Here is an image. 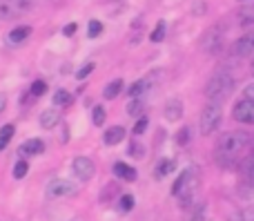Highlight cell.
I'll return each mask as SVG.
<instances>
[{"label":"cell","mask_w":254,"mask_h":221,"mask_svg":"<svg viewBox=\"0 0 254 221\" xmlns=\"http://www.w3.org/2000/svg\"><path fill=\"white\" fill-rule=\"evenodd\" d=\"M248 143H250V137H248V132H243V130L225 132L223 137H221V141L216 143V154H214L216 163H219L221 168L234 165L239 159V154L248 147Z\"/></svg>","instance_id":"6da1fadb"},{"label":"cell","mask_w":254,"mask_h":221,"mask_svg":"<svg viewBox=\"0 0 254 221\" xmlns=\"http://www.w3.org/2000/svg\"><path fill=\"white\" fill-rule=\"evenodd\" d=\"M234 89V76L228 70H219L216 74H212V78L205 85V96L207 101H216L223 103L225 98L232 94Z\"/></svg>","instance_id":"7a4b0ae2"},{"label":"cell","mask_w":254,"mask_h":221,"mask_svg":"<svg viewBox=\"0 0 254 221\" xmlns=\"http://www.w3.org/2000/svg\"><path fill=\"white\" fill-rule=\"evenodd\" d=\"M221 119H223V103L207 101L205 107H203V112H201V119H198V128H201V134H212V132H216V128L221 125Z\"/></svg>","instance_id":"3957f363"},{"label":"cell","mask_w":254,"mask_h":221,"mask_svg":"<svg viewBox=\"0 0 254 221\" xmlns=\"http://www.w3.org/2000/svg\"><path fill=\"white\" fill-rule=\"evenodd\" d=\"M223 38H225V29L221 25H214L203 34L201 38V49L207 54H216L221 47H223Z\"/></svg>","instance_id":"277c9868"},{"label":"cell","mask_w":254,"mask_h":221,"mask_svg":"<svg viewBox=\"0 0 254 221\" xmlns=\"http://www.w3.org/2000/svg\"><path fill=\"white\" fill-rule=\"evenodd\" d=\"M78 192V186H76L74 181H69V179H54V181L47 183V190H45V195L49 197V199H63V197H71Z\"/></svg>","instance_id":"5b68a950"},{"label":"cell","mask_w":254,"mask_h":221,"mask_svg":"<svg viewBox=\"0 0 254 221\" xmlns=\"http://www.w3.org/2000/svg\"><path fill=\"white\" fill-rule=\"evenodd\" d=\"M71 172H74L80 181H89V179L96 174V165H94V161L87 159V156H76L74 163H71Z\"/></svg>","instance_id":"8992f818"},{"label":"cell","mask_w":254,"mask_h":221,"mask_svg":"<svg viewBox=\"0 0 254 221\" xmlns=\"http://www.w3.org/2000/svg\"><path fill=\"white\" fill-rule=\"evenodd\" d=\"M234 119L239 123H246V125H254V101H248V98H241V101L234 105Z\"/></svg>","instance_id":"52a82bcc"},{"label":"cell","mask_w":254,"mask_h":221,"mask_svg":"<svg viewBox=\"0 0 254 221\" xmlns=\"http://www.w3.org/2000/svg\"><path fill=\"white\" fill-rule=\"evenodd\" d=\"M234 54H237V56H254V31L241 36V38L234 43Z\"/></svg>","instance_id":"ba28073f"},{"label":"cell","mask_w":254,"mask_h":221,"mask_svg":"<svg viewBox=\"0 0 254 221\" xmlns=\"http://www.w3.org/2000/svg\"><path fill=\"white\" fill-rule=\"evenodd\" d=\"M192 177H194V172L192 170H185L183 174L179 177V181L174 183V188H172V195H183V192H190L192 190Z\"/></svg>","instance_id":"9c48e42d"},{"label":"cell","mask_w":254,"mask_h":221,"mask_svg":"<svg viewBox=\"0 0 254 221\" xmlns=\"http://www.w3.org/2000/svg\"><path fill=\"white\" fill-rule=\"evenodd\" d=\"M165 119L167 121H179L181 116H183V103L179 101V98H170V101L165 103Z\"/></svg>","instance_id":"30bf717a"},{"label":"cell","mask_w":254,"mask_h":221,"mask_svg":"<svg viewBox=\"0 0 254 221\" xmlns=\"http://www.w3.org/2000/svg\"><path fill=\"white\" fill-rule=\"evenodd\" d=\"M20 152L25 156H31V154H43L45 152V143L40 141V139H29V141H25L20 146Z\"/></svg>","instance_id":"8fae6325"},{"label":"cell","mask_w":254,"mask_h":221,"mask_svg":"<svg viewBox=\"0 0 254 221\" xmlns=\"http://www.w3.org/2000/svg\"><path fill=\"white\" fill-rule=\"evenodd\" d=\"M114 174H116L119 179H123V181H134V179H136V170L131 168V165L123 163V161L114 163Z\"/></svg>","instance_id":"7c38bea8"},{"label":"cell","mask_w":254,"mask_h":221,"mask_svg":"<svg viewBox=\"0 0 254 221\" xmlns=\"http://www.w3.org/2000/svg\"><path fill=\"white\" fill-rule=\"evenodd\" d=\"M125 139V130L121 128V125H114V128H110L105 132V137H103V141L107 143V146H116V143H121Z\"/></svg>","instance_id":"4fadbf2b"},{"label":"cell","mask_w":254,"mask_h":221,"mask_svg":"<svg viewBox=\"0 0 254 221\" xmlns=\"http://www.w3.org/2000/svg\"><path fill=\"white\" fill-rule=\"evenodd\" d=\"M58 121H61L58 110H45L43 114H40V125H43L45 130H52L54 125H58Z\"/></svg>","instance_id":"5bb4252c"},{"label":"cell","mask_w":254,"mask_h":221,"mask_svg":"<svg viewBox=\"0 0 254 221\" xmlns=\"http://www.w3.org/2000/svg\"><path fill=\"white\" fill-rule=\"evenodd\" d=\"M29 34H31V27L25 25V27H16V29H11L7 38H9V43L11 45H18V43H22V40L29 38Z\"/></svg>","instance_id":"9a60e30c"},{"label":"cell","mask_w":254,"mask_h":221,"mask_svg":"<svg viewBox=\"0 0 254 221\" xmlns=\"http://www.w3.org/2000/svg\"><path fill=\"white\" fill-rule=\"evenodd\" d=\"M18 16H20V11L9 0H0V20H13Z\"/></svg>","instance_id":"2e32d148"},{"label":"cell","mask_w":254,"mask_h":221,"mask_svg":"<svg viewBox=\"0 0 254 221\" xmlns=\"http://www.w3.org/2000/svg\"><path fill=\"white\" fill-rule=\"evenodd\" d=\"M121 89H123V78H114L112 83L105 85V92H103V96H105V98H116L121 94Z\"/></svg>","instance_id":"e0dca14e"},{"label":"cell","mask_w":254,"mask_h":221,"mask_svg":"<svg viewBox=\"0 0 254 221\" xmlns=\"http://www.w3.org/2000/svg\"><path fill=\"white\" fill-rule=\"evenodd\" d=\"M239 22H241L243 27L254 25V4H248V7H243L241 11H239Z\"/></svg>","instance_id":"ac0fdd59"},{"label":"cell","mask_w":254,"mask_h":221,"mask_svg":"<svg viewBox=\"0 0 254 221\" xmlns=\"http://www.w3.org/2000/svg\"><path fill=\"white\" fill-rule=\"evenodd\" d=\"M172 170H174V161H172V159H163L161 163L156 165V170H154V174H156L158 179H163V177H165V174H170Z\"/></svg>","instance_id":"d6986e66"},{"label":"cell","mask_w":254,"mask_h":221,"mask_svg":"<svg viewBox=\"0 0 254 221\" xmlns=\"http://www.w3.org/2000/svg\"><path fill=\"white\" fill-rule=\"evenodd\" d=\"M230 221H254V208H241L230 215Z\"/></svg>","instance_id":"ffe728a7"},{"label":"cell","mask_w":254,"mask_h":221,"mask_svg":"<svg viewBox=\"0 0 254 221\" xmlns=\"http://www.w3.org/2000/svg\"><path fill=\"white\" fill-rule=\"evenodd\" d=\"M145 110V103L140 101V98H131L129 103H127V114L129 116H140Z\"/></svg>","instance_id":"44dd1931"},{"label":"cell","mask_w":254,"mask_h":221,"mask_svg":"<svg viewBox=\"0 0 254 221\" xmlns=\"http://www.w3.org/2000/svg\"><path fill=\"white\" fill-rule=\"evenodd\" d=\"M241 172H243V177H246L248 181H252V183H254V154H250L246 161H243Z\"/></svg>","instance_id":"7402d4cb"},{"label":"cell","mask_w":254,"mask_h":221,"mask_svg":"<svg viewBox=\"0 0 254 221\" xmlns=\"http://www.w3.org/2000/svg\"><path fill=\"white\" fill-rule=\"evenodd\" d=\"M105 116H107V112H105V107H103V105H96V107H94L92 121H94V125H96V128H101V125L105 123Z\"/></svg>","instance_id":"603a6c76"},{"label":"cell","mask_w":254,"mask_h":221,"mask_svg":"<svg viewBox=\"0 0 254 221\" xmlns=\"http://www.w3.org/2000/svg\"><path fill=\"white\" fill-rule=\"evenodd\" d=\"M165 29H167V25L161 20V22L156 25V29H154L152 34H149V40H152V43H161V40L165 38Z\"/></svg>","instance_id":"cb8c5ba5"},{"label":"cell","mask_w":254,"mask_h":221,"mask_svg":"<svg viewBox=\"0 0 254 221\" xmlns=\"http://www.w3.org/2000/svg\"><path fill=\"white\" fill-rule=\"evenodd\" d=\"M54 103H56V105H69V103H71V94L67 92V89H58V92L54 94Z\"/></svg>","instance_id":"d4e9b609"},{"label":"cell","mask_w":254,"mask_h":221,"mask_svg":"<svg viewBox=\"0 0 254 221\" xmlns=\"http://www.w3.org/2000/svg\"><path fill=\"white\" fill-rule=\"evenodd\" d=\"M101 31H103V22L101 20H89V25H87V36L89 38L101 36Z\"/></svg>","instance_id":"484cf974"},{"label":"cell","mask_w":254,"mask_h":221,"mask_svg":"<svg viewBox=\"0 0 254 221\" xmlns=\"http://www.w3.org/2000/svg\"><path fill=\"white\" fill-rule=\"evenodd\" d=\"M131 208H134V197H131V195H123V197H121V201H119V210H121V213H129Z\"/></svg>","instance_id":"4316f807"},{"label":"cell","mask_w":254,"mask_h":221,"mask_svg":"<svg viewBox=\"0 0 254 221\" xmlns=\"http://www.w3.org/2000/svg\"><path fill=\"white\" fill-rule=\"evenodd\" d=\"M145 92H147V87H145V80H138V83H134L129 87V96L131 98H138L140 94H145Z\"/></svg>","instance_id":"83f0119b"},{"label":"cell","mask_w":254,"mask_h":221,"mask_svg":"<svg viewBox=\"0 0 254 221\" xmlns=\"http://www.w3.org/2000/svg\"><path fill=\"white\" fill-rule=\"evenodd\" d=\"M27 170H29L27 161H18V163L13 165V179H22L27 174Z\"/></svg>","instance_id":"f1b7e54d"},{"label":"cell","mask_w":254,"mask_h":221,"mask_svg":"<svg viewBox=\"0 0 254 221\" xmlns=\"http://www.w3.org/2000/svg\"><path fill=\"white\" fill-rule=\"evenodd\" d=\"M92 70H94V63H87V65H83V67L78 70V74H76V78H78V80H85L89 74H92Z\"/></svg>","instance_id":"f546056e"},{"label":"cell","mask_w":254,"mask_h":221,"mask_svg":"<svg viewBox=\"0 0 254 221\" xmlns=\"http://www.w3.org/2000/svg\"><path fill=\"white\" fill-rule=\"evenodd\" d=\"M45 92H47V85H45L43 80H36V83L31 85V94H34V96H43Z\"/></svg>","instance_id":"4dcf8cb0"},{"label":"cell","mask_w":254,"mask_h":221,"mask_svg":"<svg viewBox=\"0 0 254 221\" xmlns=\"http://www.w3.org/2000/svg\"><path fill=\"white\" fill-rule=\"evenodd\" d=\"M188 141H190V130L183 128V130L179 132V137H176V143H179V146H185Z\"/></svg>","instance_id":"1f68e13d"},{"label":"cell","mask_w":254,"mask_h":221,"mask_svg":"<svg viewBox=\"0 0 254 221\" xmlns=\"http://www.w3.org/2000/svg\"><path fill=\"white\" fill-rule=\"evenodd\" d=\"M145 128H147V119H140L138 123L134 125V134H143V132H145Z\"/></svg>","instance_id":"d6a6232c"},{"label":"cell","mask_w":254,"mask_h":221,"mask_svg":"<svg viewBox=\"0 0 254 221\" xmlns=\"http://www.w3.org/2000/svg\"><path fill=\"white\" fill-rule=\"evenodd\" d=\"M0 137H4V139H11L13 137V125L9 123V125H4L2 130H0Z\"/></svg>","instance_id":"836d02e7"},{"label":"cell","mask_w":254,"mask_h":221,"mask_svg":"<svg viewBox=\"0 0 254 221\" xmlns=\"http://www.w3.org/2000/svg\"><path fill=\"white\" fill-rule=\"evenodd\" d=\"M243 98H248V101H254V83H250L246 89H243Z\"/></svg>","instance_id":"e575fe53"},{"label":"cell","mask_w":254,"mask_h":221,"mask_svg":"<svg viewBox=\"0 0 254 221\" xmlns=\"http://www.w3.org/2000/svg\"><path fill=\"white\" fill-rule=\"evenodd\" d=\"M129 154H131V156H143V154H145V152H143V146H136V143H134V146L129 147Z\"/></svg>","instance_id":"d590c367"},{"label":"cell","mask_w":254,"mask_h":221,"mask_svg":"<svg viewBox=\"0 0 254 221\" xmlns=\"http://www.w3.org/2000/svg\"><path fill=\"white\" fill-rule=\"evenodd\" d=\"M74 31H76V22H69V25L63 27V34H65V36H71Z\"/></svg>","instance_id":"8d00e7d4"},{"label":"cell","mask_w":254,"mask_h":221,"mask_svg":"<svg viewBox=\"0 0 254 221\" xmlns=\"http://www.w3.org/2000/svg\"><path fill=\"white\" fill-rule=\"evenodd\" d=\"M4 107H7V96H2V94H0V114L4 112Z\"/></svg>","instance_id":"74e56055"},{"label":"cell","mask_w":254,"mask_h":221,"mask_svg":"<svg viewBox=\"0 0 254 221\" xmlns=\"http://www.w3.org/2000/svg\"><path fill=\"white\" fill-rule=\"evenodd\" d=\"M7 143H9V139H4V137H0V152L7 147Z\"/></svg>","instance_id":"f35d334b"},{"label":"cell","mask_w":254,"mask_h":221,"mask_svg":"<svg viewBox=\"0 0 254 221\" xmlns=\"http://www.w3.org/2000/svg\"><path fill=\"white\" fill-rule=\"evenodd\" d=\"M252 72H254V61H252Z\"/></svg>","instance_id":"ab89813d"}]
</instances>
